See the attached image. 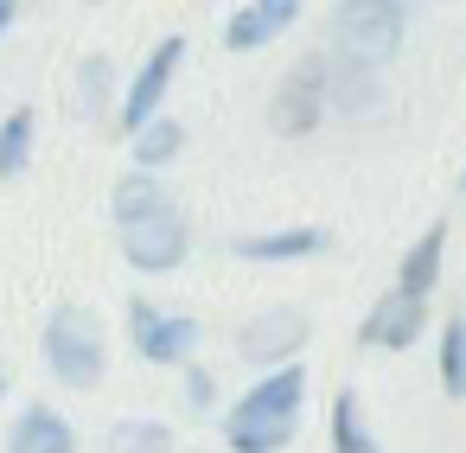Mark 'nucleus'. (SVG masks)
Wrapping results in <instances>:
<instances>
[{"mask_svg": "<svg viewBox=\"0 0 466 453\" xmlns=\"http://www.w3.org/2000/svg\"><path fill=\"white\" fill-rule=\"evenodd\" d=\"M441 383L453 396L466 389V326H447V338H441Z\"/></svg>", "mask_w": 466, "mask_h": 453, "instance_id": "412c9836", "label": "nucleus"}, {"mask_svg": "<svg viewBox=\"0 0 466 453\" xmlns=\"http://www.w3.org/2000/svg\"><path fill=\"white\" fill-rule=\"evenodd\" d=\"M332 447L339 453H377V440L364 434V415H358V396L351 389L332 402Z\"/></svg>", "mask_w": 466, "mask_h": 453, "instance_id": "f3484780", "label": "nucleus"}, {"mask_svg": "<svg viewBox=\"0 0 466 453\" xmlns=\"http://www.w3.org/2000/svg\"><path fill=\"white\" fill-rule=\"evenodd\" d=\"M33 154V109H14L7 128H0V179H20Z\"/></svg>", "mask_w": 466, "mask_h": 453, "instance_id": "dca6fc26", "label": "nucleus"}, {"mask_svg": "<svg viewBox=\"0 0 466 453\" xmlns=\"http://www.w3.org/2000/svg\"><path fill=\"white\" fill-rule=\"evenodd\" d=\"M300 338H307V313H294V307H268V313L243 319L237 351H243L249 364H275V357H288Z\"/></svg>", "mask_w": 466, "mask_h": 453, "instance_id": "6e6552de", "label": "nucleus"}, {"mask_svg": "<svg viewBox=\"0 0 466 453\" xmlns=\"http://www.w3.org/2000/svg\"><path fill=\"white\" fill-rule=\"evenodd\" d=\"M7 20H14V7H7V0H0V33H7Z\"/></svg>", "mask_w": 466, "mask_h": 453, "instance_id": "5701e85b", "label": "nucleus"}, {"mask_svg": "<svg viewBox=\"0 0 466 453\" xmlns=\"http://www.w3.org/2000/svg\"><path fill=\"white\" fill-rule=\"evenodd\" d=\"M122 256H128L135 268H147V275L179 268V262H186V217H179V205L160 211V217H147V224H128V230H122Z\"/></svg>", "mask_w": 466, "mask_h": 453, "instance_id": "39448f33", "label": "nucleus"}, {"mask_svg": "<svg viewBox=\"0 0 466 453\" xmlns=\"http://www.w3.org/2000/svg\"><path fill=\"white\" fill-rule=\"evenodd\" d=\"M179 147H186V128H179V122H154L147 135H135V154H141V173H147V166H160V160H173Z\"/></svg>", "mask_w": 466, "mask_h": 453, "instance_id": "6ab92c4d", "label": "nucleus"}, {"mask_svg": "<svg viewBox=\"0 0 466 453\" xmlns=\"http://www.w3.org/2000/svg\"><path fill=\"white\" fill-rule=\"evenodd\" d=\"M230 249H237V256H249V262H294V256H319V249H326V230H275V237H237Z\"/></svg>", "mask_w": 466, "mask_h": 453, "instance_id": "4468645a", "label": "nucleus"}, {"mask_svg": "<svg viewBox=\"0 0 466 453\" xmlns=\"http://www.w3.org/2000/svg\"><path fill=\"white\" fill-rule=\"evenodd\" d=\"M421 326H428V300H409L402 287L390 294V300H377V313L364 319V345H415L421 338Z\"/></svg>", "mask_w": 466, "mask_h": 453, "instance_id": "9d476101", "label": "nucleus"}, {"mask_svg": "<svg viewBox=\"0 0 466 453\" xmlns=\"http://www.w3.org/2000/svg\"><path fill=\"white\" fill-rule=\"evenodd\" d=\"M281 26H294V0H262V7H243L224 33L230 52H249V45H268Z\"/></svg>", "mask_w": 466, "mask_h": 453, "instance_id": "f8f14e48", "label": "nucleus"}, {"mask_svg": "<svg viewBox=\"0 0 466 453\" xmlns=\"http://www.w3.org/2000/svg\"><path fill=\"white\" fill-rule=\"evenodd\" d=\"M179 58H186V39H160V45H154V58L141 65V77H135V90H128V103H122V128H128V135H147V128H154L147 116H154V103L167 96Z\"/></svg>", "mask_w": 466, "mask_h": 453, "instance_id": "0eeeda50", "label": "nucleus"}, {"mask_svg": "<svg viewBox=\"0 0 466 453\" xmlns=\"http://www.w3.org/2000/svg\"><path fill=\"white\" fill-rule=\"evenodd\" d=\"M211 389H218V383H211L205 370H192V377H186V402H192V408H211Z\"/></svg>", "mask_w": 466, "mask_h": 453, "instance_id": "4be33fe9", "label": "nucleus"}, {"mask_svg": "<svg viewBox=\"0 0 466 453\" xmlns=\"http://www.w3.org/2000/svg\"><path fill=\"white\" fill-rule=\"evenodd\" d=\"M46 364L71 383V389H90L103 377V326L90 307H58L46 319Z\"/></svg>", "mask_w": 466, "mask_h": 453, "instance_id": "f03ea898", "label": "nucleus"}, {"mask_svg": "<svg viewBox=\"0 0 466 453\" xmlns=\"http://www.w3.org/2000/svg\"><path fill=\"white\" fill-rule=\"evenodd\" d=\"M319 109H326V58H300L281 77V90L268 103V122H275V135H313Z\"/></svg>", "mask_w": 466, "mask_h": 453, "instance_id": "20e7f679", "label": "nucleus"}, {"mask_svg": "<svg viewBox=\"0 0 466 453\" xmlns=\"http://www.w3.org/2000/svg\"><path fill=\"white\" fill-rule=\"evenodd\" d=\"M109 453H173V434L160 421H116L109 428Z\"/></svg>", "mask_w": 466, "mask_h": 453, "instance_id": "a211bd4d", "label": "nucleus"}, {"mask_svg": "<svg viewBox=\"0 0 466 453\" xmlns=\"http://www.w3.org/2000/svg\"><path fill=\"white\" fill-rule=\"evenodd\" d=\"M300 402H307V377H300V370H275L262 389H249V396L224 415L230 453H281V447L294 440Z\"/></svg>", "mask_w": 466, "mask_h": 453, "instance_id": "f257e3e1", "label": "nucleus"}, {"mask_svg": "<svg viewBox=\"0 0 466 453\" xmlns=\"http://www.w3.org/2000/svg\"><path fill=\"white\" fill-rule=\"evenodd\" d=\"M7 453H77V434H71V421L58 415V408H26L20 421H14V434H7Z\"/></svg>", "mask_w": 466, "mask_h": 453, "instance_id": "9b49d317", "label": "nucleus"}, {"mask_svg": "<svg viewBox=\"0 0 466 453\" xmlns=\"http://www.w3.org/2000/svg\"><path fill=\"white\" fill-rule=\"evenodd\" d=\"M0 396H7V364H0Z\"/></svg>", "mask_w": 466, "mask_h": 453, "instance_id": "b1692460", "label": "nucleus"}, {"mask_svg": "<svg viewBox=\"0 0 466 453\" xmlns=\"http://www.w3.org/2000/svg\"><path fill=\"white\" fill-rule=\"evenodd\" d=\"M128 326H135V351H141L147 364H179V357L192 351V338H198V319L160 313V307H147V300L128 307Z\"/></svg>", "mask_w": 466, "mask_h": 453, "instance_id": "423d86ee", "label": "nucleus"}, {"mask_svg": "<svg viewBox=\"0 0 466 453\" xmlns=\"http://www.w3.org/2000/svg\"><path fill=\"white\" fill-rule=\"evenodd\" d=\"M326 103H339L345 116H370V109L383 103V77H377V65L326 58Z\"/></svg>", "mask_w": 466, "mask_h": 453, "instance_id": "1a4fd4ad", "label": "nucleus"}, {"mask_svg": "<svg viewBox=\"0 0 466 453\" xmlns=\"http://www.w3.org/2000/svg\"><path fill=\"white\" fill-rule=\"evenodd\" d=\"M77 84H84V90H77V109H84V116H103V109H109V58H90V65L77 71Z\"/></svg>", "mask_w": 466, "mask_h": 453, "instance_id": "aec40b11", "label": "nucleus"}, {"mask_svg": "<svg viewBox=\"0 0 466 453\" xmlns=\"http://www.w3.org/2000/svg\"><path fill=\"white\" fill-rule=\"evenodd\" d=\"M160 211H173V192L154 179V173H128L122 186H116V224L128 230V224H147V217H160Z\"/></svg>", "mask_w": 466, "mask_h": 453, "instance_id": "ddd939ff", "label": "nucleus"}, {"mask_svg": "<svg viewBox=\"0 0 466 453\" xmlns=\"http://www.w3.org/2000/svg\"><path fill=\"white\" fill-rule=\"evenodd\" d=\"M402 26L409 14L390 7V0H351V7H339V52L358 65H383L402 45Z\"/></svg>", "mask_w": 466, "mask_h": 453, "instance_id": "7ed1b4c3", "label": "nucleus"}, {"mask_svg": "<svg viewBox=\"0 0 466 453\" xmlns=\"http://www.w3.org/2000/svg\"><path fill=\"white\" fill-rule=\"evenodd\" d=\"M441 243H447V224L421 230V237H415V249L402 256V275H396V287H402L409 300H428V287H434V275H441Z\"/></svg>", "mask_w": 466, "mask_h": 453, "instance_id": "2eb2a0df", "label": "nucleus"}]
</instances>
